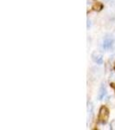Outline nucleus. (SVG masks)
Returning a JSON list of instances; mask_svg holds the SVG:
<instances>
[{
	"instance_id": "obj_6",
	"label": "nucleus",
	"mask_w": 115,
	"mask_h": 130,
	"mask_svg": "<svg viewBox=\"0 0 115 130\" xmlns=\"http://www.w3.org/2000/svg\"><path fill=\"white\" fill-rule=\"evenodd\" d=\"M91 20L89 18H87V29H89L91 27Z\"/></svg>"
},
{
	"instance_id": "obj_1",
	"label": "nucleus",
	"mask_w": 115,
	"mask_h": 130,
	"mask_svg": "<svg viewBox=\"0 0 115 130\" xmlns=\"http://www.w3.org/2000/svg\"><path fill=\"white\" fill-rule=\"evenodd\" d=\"M115 43L114 38L112 35H106L103 39V43H102V48L105 50H109L113 47Z\"/></svg>"
},
{
	"instance_id": "obj_4",
	"label": "nucleus",
	"mask_w": 115,
	"mask_h": 130,
	"mask_svg": "<svg viewBox=\"0 0 115 130\" xmlns=\"http://www.w3.org/2000/svg\"><path fill=\"white\" fill-rule=\"evenodd\" d=\"M106 88L105 83H102L99 90L98 98H99V100H103L104 98L106 97Z\"/></svg>"
},
{
	"instance_id": "obj_2",
	"label": "nucleus",
	"mask_w": 115,
	"mask_h": 130,
	"mask_svg": "<svg viewBox=\"0 0 115 130\" xmlns=\"http://www.w3.org/2000/svg\"><path fill=\"white\" fill-rule=\"evenodd\" d=\"M109 118V110L106 107H101L99 114V121L101 124H106Z\"/></svg>"
},
{
	"instance_id": "obj_7",
	"label": "nucleus",
	"mask_w": 115,
	"mask_h": 130,
	"mask_svg": "<svg viewBox=\"0 0 115 130\" xmlns=\"http://www.w3.org/2000/svg\"><path fill=\"white\" fill-rule=\"evenodd\" d=\"M103 1H104V2H106V3H107V2H110L111 0H103Z\"/></svg>"
},
{
	"instance_id": "obj_5",
	"label": "nucleus",
	"mask_w": 115,
	"mask_h": 130,
	"mask_svg": "<svg viewBox=\"0 0 115 130\" xmlns=\"http://www.w3.org/2000/svg\"><path fill=\"white\" fill-rule=\"evenodd\" d=\"M87 115H88V121L93 119V103H88V106H87Z\"/></svg>"
},
{
	"instance_id": "obj_3",
	"label": "nucleus",
	"mask_w": 115,
	"mask_h": 130,
	"mask_svg": "<svg viewBox=\"0 0 115 130\" xmlns=\"http://www.w3.org/2000/svg\"><path fill=\"white\" fill-rule=\"evenodd\" d=\"M92 60L97 64L103 63V55L99 51H93L92 53Z\"/></svg>"
},
{
	"instance_id": "obj_8",
	"label": "nucleus",
	"mask_w": 115,
	"mask_h": 130,
	"mask_svg": "<svg viewBox=\"0 0 115 130\" xmlns=\"http://www.w3.org/2000/svg\"><path fill=\"white\" fill-rule=\"evenodd\" d=\"M114 70H115V66H114Z\"/></svg>"
}]
</instances>
